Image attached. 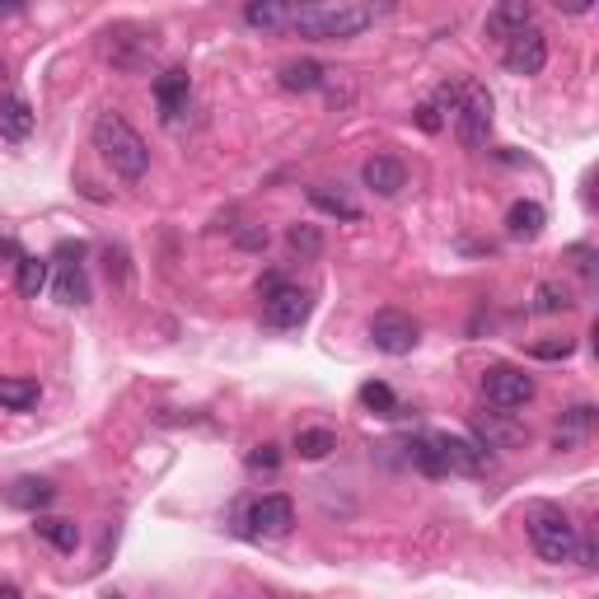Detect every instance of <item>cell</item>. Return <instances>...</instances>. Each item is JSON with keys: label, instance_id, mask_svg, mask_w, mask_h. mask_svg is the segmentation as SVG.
I'll list each match as a JSON object with an SVG mask.
<instances>
[{"label": "cell", "instance_id": "cell-1", "mask_svg": "<svg viewBox=\"0 0 599 599\" xmlns=\"http://www.w3.org/2000/svg\"><path fill=\"white\" fill-rule=\"evenodd\" d=\"M94 150H99V160L127 183H137L150 173V146L118 108H103V113L94 118Z\"/></svg>", "mask_w": 599, "mask_h": 599}, {"label": "cell", "instance_id": "cell-2", "mask_svg": "<svg viewBox=\"0 0 599 599\" xmlns=\"http://www.w3.org/2000/svg\"><path fill=\"white\" fill-rule=\"evenodd\" d=\"M385 10L361 6V0H319V6H296L291 10V29L309 42H338V38H357L366 33Z\"/></svg>", "mask_w": 599, "mask_h": 599}, {"label": "cell", "instance_id": "cell-3", "mask_svg": "<svg viewBox=\"0 0 599 599\" xmlns=\"http://www.w3.org/2000/svg\"><path fill=\"white\" fill-rule=\"evenodd\" d=\"M525 535H529V548L539 552V562L548 567H567L576 562V543H581V525H576L562 506H529L525 516Z\"/></svg>", "mask_w": 599, "mask_h": 599}, {"label": "cell", "instance_id": "cell-4", "mask_svg": "<svg viewBox=\"0 0 599 599\" xmlns=\"http://www.w3.org/2000/svg\"><path fill=\"white\" fill-rule=\"evenodd\" d=\"M258 300H262V323L277 328V332H291L309 319V309H315V296L305 291V286H296L291 277L281 272H268L258 281Z\"/></svg>", "mask_w": 599, "mask_h": 599}, {"label": "cell", "instance_id": "cell-5", "mask_svg": "<svg viewBox=\"0 0 599 599\" xmlns=\"http://www.w3.org/2000/svg\"><path fill=\"white\" fill-rule=\"evenodd\" d=\"M487 131H492V94H487V84L463 80L455 99V137L463 150H482Z\"/></svg>", "mask_w": 599, "mask_h": 599}, {"label": "cell", "instance_id": "cell-6", "mask_svg": "<svg viewBox=\"0 0 599 599\" xmlns=\"http://www.w3.org/2000/svg\"><path fill=\"white\" fill-rule=\"evenodd\" d=\"M478 389H482V398H487V403H492L497 412H516V408H525V403H535V393H539L535 375H525L520 366H487L482 380H478Z\"/></svg>", "mask_w": 599, "mask_h": 599}, {"label": "cell", "instance_id": "cell-7", "mask_svg": "<svg viewBox=\"0 0 599 599\" xmlns=\"http://www.w3.org/2000/svg\"><path fill=\"white\" fill-rule=\"evenodd\" d=\"M370 342H375V351H385V357H408L421 342V323L412 315H403V309H380V315L370 319Z\"/></svg>", "mask_w": 599, "mask_h": 599}, {"label": "cell", "instance_id": "cell-8", "mask_svg": "<svg viewBox=\"0 0 599 599\" xmlns=\"http://www.w3.org/2000/svg\"><path fill=\"white\" fill-rule=\"evenodd\" d=\"M57 258H61V268H57V281H52V296L61 300V305H76V309H84L90 305V277H84V243L76 239H66V243H57Z\"/></svg>", "mask_w": 599, "mask_h": 599}, {"label": "cell", "instance_id": "cell-9", "mask_svg": "<svg viewBox=\"0 0 599 599\" xmlns=\"http://www.w3.org/2000/svg\"><path fill=\"white\" fill-rule=\"evenodd\" d=\"M436 455L446 463V473H463V478H478L492 469V455H487L473 436H450V431H436Z\"/></svg>", "mask_w": 599, "mask_h": 599}, {"label": "cell", "instance_id": "cell-10", "mask_svg": "<svg viewBox=\"0 0 599 599\" xmlns=\"http://www.w3.org/2000/svg\"><path fill=\"white\" fill-rule=\"evenodd\" d=\"M243 525H249V535H258V539H281V535H291V525H296V501L286 497V492L258 497V501L249 506V516H243Z\"/></svg>", "mask_w": 599, "mask_h": 599}, {"label": "cell", "instance_id": "cell-11", "mask_svg": "<svg viewBox=\"0 0 599 599\" xmlns=\"http://www.w3.org/2000/svg\"><path fill=\"white\" fill-rule=\"evenodd\" d=\"M501 61H506V71H510V76H520V80L539 76L543 66H548V33H543V29H535V24H529L525 33H516V38L506 42Z\"/></svg>", "mask_w": 599, "mask_h": 599}, {"label": "cell", "instance_id": "cell-12", "mask_svg": "<svg viewBox=\"0 0 599 599\" xmlns=\"http://www.w3.org/2000/svg\"><path fill=\"white\" fill-rule=\"evenodd\" d=\"M188 94H192V80L183 66H169V71L154 76V108H160V122H179L188 113Z\"/></svg>", "mask_w": 599, "mask_h": 599}, {"label": "cell", "instance_id": "cell-13", "mask_svg": "<svg viewBox=\"0 0 599 599\" xmlns=\"http://www.w3.org/2000/svg\"><path fill=\"white\" fill-rule=\"evenodd\" d=\"M361 183L375 192V197H398L408 188V164L398 154H370L361 164Z\"/></svg>", "mask_w": 599, "mask_h": 599}, {"label": "cell", "instance_id": "cell-14", "mask_svg": "<svg viewBox=\"0 0 599 599\" xmlns=\"http://www.w3.org/2000/svg\"><path fill=\"white\" fill-rule=\"evenodd\" d=\"M529 24H535V6H529V0H506V6L487 10L482 33H487V38H497V42H510L516 33H525Z\"/></svg>", "mask_w": 599, "mask_h": 599}, {"label": "cell", "instance_id": "cell-15", "mask_svg": "<svg viewBox=\"0 0 599 599\" xmlns=\"http://www.w3.org/2000/svg\"><path fill=\"white\" fill-rule=\"evenodd\" d=\"M473 440L492 455V450H506V446H520L525 440V427L506 421V412H487V417H473Z\"/></svg>", "mask_w": 599, "mask_h": 599}, {"label": "cell", "instance_id": "cell-16", "mask_svg": "<svg viewBox=\"0 0 599 599\" xmlns=\"http://www.w3.org/2000/svg\"><path fill=\"white\" fill-rule=\"evenodd\" d=\"M543 226H548V211H543V202H529V197H520V202H510V211H506V234L510 239H539L543 234Z\"/></svg>", "mask_w": 599, "mask_h": 599}, {"label": "cell", "instance_id": "cell-17", "mask_svg": "<svg viewBox=\"0 0 599 599\" xmlns=\"http://www.w3.org/2000/svg\"><path fill=\"white\" fill-rule=\"evenodd\" d=\"M48 281H52V262H48V258L19 253V262H14V286H19V296L38 300L42 291H48Z\"/></svg>", "mask_w": 599, "mask_h": 599}, {"label": "cell", "instance_id": "cell-18", "mask_svg": "<svg viewBox=\"0 0 599 599\" xmlns=\"http://www.w3.org/2000/svg\"><path fill=\"white\" fill-rule=\"evenodd\" d=\"M33 108H29V99H0V137H6V141H29L33 137Z\"/></svg>", "mask_w": 599, "mask_h": 599}, {"label": "cell", "instance_id": "cell-19", "mask_svg": "<svg viewBox=\"0 0 599 599\" xmlns=\"http://www.w3.org/2000/svg\"><path fill=\"white\" fill-rule=\"evenodd\" d=\"M291 10L296 6H281V0H249L243 6V24L258 33H277V29H291Z\"/></svg>", "mask_w": 599, "mask_h": 599}, {"label": "cell", "instance_id": "cell-20", "mask_svg": "<svg viewBox=\"0 0 599 599\" xmlns=\"http://www.w3.org/2000/svg\"><path fill=\"white\" fill-rule=\"evenodd\" d=\"M57 501V487L48 478H19L10 487V506L14 510H29V516H38V510H48Z\"/></svg>", "mask_w": 599, "mask_h": 599}, {"label": "cell", "instance_id": "cell-21", "mask_svg": "<svg viewBox=\"0 0 599 599\" xmlns=\"http://www.w3.org/2000/svg\"><path fill=\"white\" fill-rule=\"evenodd\" d=\"M277 80H281V90L309 94V90H319V84L328 80V71H323L319 61H286L281 71H277Z\"/></svg>", "mask_w": 599, "mask_h": 599}, {"label": "cell", "instance_id": "cell-22", "mask_svg": "<svg viewBox=\"0 0 599 599\" xmlns=\"http://www.w3.org/2000/svg\"><path fill=\"white\" fill-rule=\"evenodd\" d=\"M38 398H42L38 380H14V375L0 380V408L6 412H29V408H38Z\"/></svg>", "mask_w": 599, "mask_h": 599}, {"label": "cell", "instance_id": "cell-23", "mask_svg": "<svg viewBox=\"0 0 599 599\" xmlns=\"http://www.w3.org/2000/svg\"><path fill=\"white\" fill-rule=\"evenodd\" d=\"M33 535L38 539H48L57 552H76L80 548V525L76 520H48V516H33Z\"/></svg>", "mask_w": 599, "mask_h": 599}, {"label": "cell", "instance_id": "cell-24", "mask_svg": "<svg viewBox=\"0 0 599 599\" xmlns=\"http://www.w3.org/2000/svg\"><path fill=\"white\" fill-rule=\"evenodd\" d=\"M300 459H309V463H319V459H328L332 450H338V436H332L328 427H305V431H296V446H291Z\"/></svg>", "mask_w": 599, "mask_h": 599}, {"label": "cell", "instance_id": "cell-25", "mask_svg": "<svg viewBox=\"0 0 599 599\" xmlns=\"http://www.w3.org/2000/svg\"><path fill=\"white\" fill-rule=\"evenodd\" d=\"M309 202H315L319 211H328V216H338V220H361V207L351 202L347 192H332V183H315V188H309Z\"/></svg>", "mask_w": 599, "mask_h": 599}, {"label": "cell", "instance_id": "cell-26", "mask_svg": "<svg viewBox=\"0 0 599 599\" xmlns=\"http://www.w3.org/2000/svg\"><path fill=\"white\" fill-rule=\"evenodd\" d=\"M361 408H370L375 417H403V403L393 398V389L385 380H370L361 385Z\"/></svg>", "mask_w": 599, "mask_h": 599}, {"label": "cell", "instance_id": "cell-27", "mask_svg": "<svg viewBox=\"0 0 599 599\" xmlns=\"http://www.w3.org/2000/svg\"><path fill=\"white\" fill-rule=\"evenodd\" d=\"M590 427H595V408H590V403L567 408V412H562V431H558V450H562V446H571V440L590 436Z\"/></svg>", "mask_w": 599, "mask_h": 599}, {"label": "cell", "instance_id": "cell-28", "mask_svg": "<svg viewBox=\"0 0 599 599\" xmlns=\"http://www.w3.org/2000/svg\"><path fill=\"white\" fill-rule=\"evenodd\" d=\"M571 305H576L571 291H567V286H558V281H543L535 291V315H567Z\"/></svg>", "mask_w": 599, "mask_h": 599}, {"label": "cell", "instance_id": "cell-29", "mask_svg": "<svg viewBox=\"0 0 599 599\" xmlns=\"http://www.w3.org/2000/svg\"><path fill=\"white\" fill-rule=\"evenodd\" d=\"M408 459L417 463L427 478H446V463H440V455H436V440L431 436H417L412 446H408Z\"/></svg>", "mask_w": 599, "mask_h": 599}, {"label": "cell", "instance_id": "cell-30", "mask_svg": "<svg viewBox=\"0 0 599 599\" xmlns=\"http://www.w3.org/2000/svg\"><path fill=\"white\" fill-rule=\"evenodd\" d=\"M286 243H291L300 258H319L323 253V230L319 226H305V220H300V226L286 230Z\"/></svg>", "mask_w": 599, "mask_h": 599}, {"label": "cell", "instance_id": "cell-31", "mask_svg": "<svg viewBox=\"0 0 599 599\" xmlns=\"http://www.w3.org/2000/svg\"><path fill=\"white\" fill-rule=\"evenodd\" d=\"M234 243L243 253H262L272 243V234H268V226H243V230H234Z\"/></svg>", "mask_w": 599, "mask_h": 599}, {"label": "cell", "instance_id": "cell-32", "mask_svg": "<svg viewBox=\"0 0 599 599\" xmlns=\"http://www.w3.org/2000/svg\"><path fill=\"white\" fill-rule=\"evenodd\" d=\"M571 351H576V342L562 338V342H535V347H529V357H539V361H567Z\"/></svg>", "mask_w": 599, "mask_h": 599}, {"label": "cell", "instance_id": "cell-33", "mask_svg": "<svg viewBox=\"0 0 599 599\" xmlns=\"http://www.w3.org/2000/svg\"><path fill=\"white\" fill-rule=\"evenodd\" d=\"M277 463H281V450H277V446H258V450L249 455V469H253V473H277Z\"/></svg>", "mask_w": 599, "mask_h": 599}, {"label": "cell", "instance_id": "cell-34", "mask_svg": "<svg viewBox=\"0 0 599 599\" xmlns=\"http://www.w3.org/2000/svg\"><path fill=\"white\" fill-rule=\"evenodd\" d=\"M567 258L576 262V272H581L586 281H595V249H590V243H571Z\"/></svg>", "mask_w": 599, "mask_h": 599}, {"label": "cell", "instance_id": "cell-35", "mask_svg": "<svg viewBox=\"0 0 599 599\" xmlns=\"http://www.w3.org/2000/svg\"><path fill=\"white\" fill-rule=\"evenodd\" d=\"M417 127H421V131H440V127H446V118H440L436 103H421V108H417Z\"/></svg>", "mask_w": 599, "mask_h": 599}, {"label": "cell", "instance_id": "cell-36", "mask_svg": "<svg viewBox=\"0 0 599 599\" xmlns=\"http://www.w3.org/2000/svg\"><path fill=\"white\" fill-rule=\"evenodd\" d=\"M0 599H24V590H19L14 581H0Z\"/></svg>", "mask_w": 599, "mask_h": 599}, {"label": "cell", "instance_id": "cell-37", "mask_svg": "<svg viewBox=\"0 0 599 599\" xmlns=\"http://www.w3.org/2000/svg\"><path fill=\"white\" fill-rule=\"evenodd\" d=\"M10 84V66H6V57H0V90Z\"/></svg>", "mask_w": 599, "mask_h": 599}]
</instances>
